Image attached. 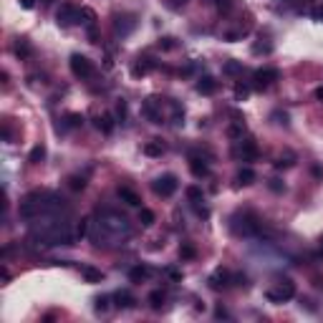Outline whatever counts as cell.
I'll return each instance as SVG.
<instances>
[{"mask_svg":"<svg viewBox=\"0 0 323 323\" xmlns=\"http://www.w3.org/2000/svg\"><path fill=\"white\" fill-rule=\"evenodd\" d=\"M278 68H258L255 73H253V86L258 88V91H265V88H270L275 81H278Z\"/></svg>","mask_w":323,"mask_h":323,"instance_id":"cell-4","label":"cell"},{"mask_svg":"<svg viewBox=\"0 0 323 323\" xmlns=\"http://www.w3.org/2000/svg\"><path fill=\"white\" fill-rule=\"evenodd\" d=\"M43 159H45V147H43V144L33 147V149H30V154H28V162H30V164H40Z\"/></svg>","mask_w":323,"mask_h":323,"instance_id":"cell-20","label":"cell"},{"mask_svg":"<svg viewBox=\"0 0 323 323\" xmlns=\"http://www.w3.org/2000/svg\"><path fill=\"white\" fill-rule=\"evenodd\" d=\"M265 296H268L270 303H283V301H291V298L296 296V286H293V281L286 278V281L278 283V288H270Z\"/></svg>","mask_w":323,"mask_h":323,"instance_id":"cell-3","label":"cell"},{"mask_svg":"<svg viewBox=\"0 0 323 323\" xmlns=\"http://www.w3.org/2000/svg\"><path fill=\"white\" fill-rule=\"evenodd\" d=\"M144 154H147V157H162V154H164V144H162L159 139H152V142L144 144Z\"/></svg>","mask_w":323,"mask_h":323,"instance_id":"cell-18","label":"cell"},{"mask_svg":"<svg viewBox=\"0 0 323 323\" xmlns=\"http://www.w3.org/2000/svg\"><path fill=\"white\" fill-rule=\"evenodd\" d=\"M321 248H323V238H321Z\"/></svg>","mask_w":323,"mask_h":323,"instance_id":"cell-46","label":"cell"},{"mask_svg":"<svg viewBox=\"0 0 323 323\" xmlns=\"http://www.w3.org/2000/svg\"><path fill=\"white\" fill-rule=\"evenodd\" d=\"M164 298H167V296H164V291H152V293H149V306H152L154 311H159V308H162V303H164Z\"/></svg>","mask_w":323,"mask_h":323,"instance_id":"cell-23","label":"cell"},{"mask_svg":"<svg viewBox=\"0 0 323 323\" xmlns=\"http://www.w3.org/2000/svg\"><path fill=\"white\" fill-rule=\"evenodd\" d=\"M177 43H174V38H169V35H164V38H159V48L162 51H172Z\"/></svg>","mask_w":323,"mask_h":323,"instance_id":"cell-33","label":"cell"},{"mask_svg":"<svg viewBox=\"0 0 323 323\" xmlns=\"http://www.w3.org/2000/svg\"><path fill=\"white\" fill-rule=\"evenodd\" d=\"M56 23L61 28H68L73 23H81V10L73 5V3H63L58 10H56Z\"/></svg>","mask_w":323,"mask_h":323,"instance_id":"cell-2","label":"cell"},{"mask_svg":"<svg viewBox=\"0 0 323 323\" xmlns=\"http://www.w3.org/2000/svg\"><path fill=\"white\" fill-rule=\"evenodd\" d=\"M88 235V220H81L76 225V238H86Z\"/></svg>","mask_w":323,"mask_h":323,"instance_id":"cell-34","label":"cell"},{"mask_svg":"<svg viewBox=\"0 0 323 323\" xmlns=\"http://www.w3.org/2000/svg\"><path fill=\"white\" fill-rule=\"evenodd\" d=\"M152 68H154V63H152L149 58H139V61L131 66V76H134V78H142V76H147Z\"/></svg>","mask_w":323,"mask_h":323,"instance_id":"cell-12","label":"cell"},{"mask_svg":"<svg viewBox=\"0 0 323 323\" xmlns=\"http://www.w3.org/2000/svg\"><path fill=\"white\" fill-rule=\"evenodd\" d=\"M33 53V45L25 40V38H20L18 43H15V56H20V58H28Z\"/></svg>","mask_w":323,"mask_h":323,"instance_id":"cell-22","label":"cell"},{"mask_svg":"<svg viewBox=\"0 0 323 323\" xmlns=\"http://www.w3.org/2000/svg\"><path fill=\"white\" fill-rule=\"evenodd\" d=\"M164 273H167L172 281H182V270H177V268H167Z\"/></svg>","mask_w":323,"mask_h":323,"instance_id":"cell-38","label":"cell"},{"mask_svg":"<svg viewBox=\"0 0 323 323\" xmlns=\"http://www.w3.org/2000/svg\"><path fill=\"white\" fill-rule=\"evenodd\" d=\"M215 316H217V318H227V311H225V308H217Z\"/></svg>","mask_w":323,"mask_h":323,"instance_id":"cell-43","label":"cell"},{"mask_svg":"<svg viewBox=\"0 0 323 323\" xmlns=\"http://www.w3.org/2000/svg\"><path fill=\"white\" fill-rule=\"evenodd\" d=\"M187 0H172V8H179V5H184Z\"/></svg>","mask_w":323,"mask_h":323,"instance_id":"cell-45","label":"cell"},{"mask_svg":"<svg viewBox=\"0 0 323 323\" xmlns=\"http://www.w3.org/2000/svg\"><path fill=\"white\" fill-rule=\"evenodd\" d=\"M114 298H116V306H119V308H134V306H136V298H134L129 291H119Z\"/></svg>","mask_w":323,"mask_h":323,"instance_id":"cell-17","label":"cell"},{"mask_svg":"<svg viewBox=\"0 0 323 323\" xmlns=\"http://www.w3.org/2000/svg\"><path fill=\"white\" fill-rule=\"evenodd\" d=\"M81 275L86 278V283H101L104 281V273L99 268H94V265H83L81 268Z\"/></svg>","mask_w":323,"mask_h":323,"instance_id":"cell-16","label":"cell"},{"mask_svg":"<svg viewBox=\"0 0 323 323\" xmlns=\"http://www.w3.org/2000/svg\"><path fill=\"white\" fill-rule=\"evenodd\" d=\"M116 195H119V200H121V202H126L129 207H142V197H139L131 187H119V190H116Z\"/></svg>","mask_w":323,"mask_h":323,"instance_id":"cell-8","label":"cell"},{"mask_svg":"<svg viewBox=\"0 0 323 323\" xmlns=\"http://www.w3.org/2000/svg\"><path fill=\"white\" fill-rule=\"evenodd\" d=\"M136 28V18L134 15H116V33H121V35H126V33H131Z\"/></svg>","mask_w":323,"mask_h":323,"instance_id":"cell-10","label":"cell"},{"mask_svg":"<svg viewBox=\"0 0 323 323\" xmlns=\"http://www.w3.org/2000/svg\"><path fill=\"white\" fill-rule=\"evenodd\" d=\"M197 91H200V94H205V96H210V94H215V91H217V81H215L212 76H202V78L197 81Z\"/></svg>","mask_w":323,"mask_h":323,"instance_id":"cell-13","label":"cell"},{"mask_svg":"<svg viewBox=\"0 0 323 323\" xmlns=\"http://www.w3.org/2000/svg\"><path fill=\"white\" fill-rule=\"evenodd\" d=\"M316 20H323V5H318V8H313V13H311Z\"/></svg>","mask_w":323,"mask_h":323,"instance_id":"cell-41","label":"cell"},{"mask_svg":"<svg viewBox=\"0 0 323 323\" xmlns=\"http://www.w3.org/2000/svg\"><path fill=\"white\" fill-rule=\"evenodd\" d=\"M20 5H23V8H25V10H30V8H33V5H35V0H20Z\"/></svg>","mask_w":323,"mask_h":323,"instance_id":"cell-42","label":"cell"},{"mask_svg":"<svg viewBox=\"0 0 323 323\" xmlns=\"http://www.w3.org/2000/svg\"><path fill=\"white\" fill-rule=\"evenodd\" d=\"M243 134H245V124H243V121H235V124L227 129V136H230V139H243Z\"/></svg>","mask_w":323,"mask_h":323,"instance_id":"cell-24","label":"cell"},{"mask_svg":"<svg viewBox=\"0 0 323 323\" xmlns=\"http://www.w3.org/2000/svg\"><path fill=\"white\" fill-rule=\"evenodd\" d=\"M248 96H250V86H243V83H238V86H235V99H238V101H245Z\"/></svg>","mask_w":323,"mask_h":323,"instance_id":"cell-31","label":"cell"},{"mask_svg":"<svg viewBox=\"0 0 323 323\" xmlns=\"http://www.w3.org/2000/svg\"><path fill=\"white\" fill-rule=\"evenodd\" d=\"M253 182H255V172H253L250 167H243V169L238 172V184H245V187H248V184H253Z\"/></svg>","mask_w":323,"mask_h":323,"instance_id":"cell-21","label":"cell"},{"mask_svg":"<svg viewBox=\"0 0 323 323\" xmlns=\"http://www.w3.org/2000/svg\"><path fill=\"white\" fill-rule=\"evenodd\" d=\"M114 116H116V121H126V101H119V104H116Z\"/></svg>","mask_w":323,"mask_h":323,"instance_id":"cell-32","label":"cell"},{"mask_svg":"<svg viewBox=\"0 0 323 323\" xmlns=\"http://www.w3.org/2000/svg\"><path fill=\"white\" fill-rule=\"evenodd\" d=\"M177 187H179V182H177L174 174H162V177L154 179V184H152L154 195H159V197H172V195L177 192Z\"/></svg>","mask_w":323,"mask_h":323,"instance_id":"cell-5","label":"cell"},{"mask_svg":"<svg viewBox=\"0 0 323 323\" xmlns=\"http://www.w3.org/2000/svg\"><path fill=\"white\" fill-rule=\"evenodd\" d=\"M83 126V114H66L63 124H58V131H68V129H81Z\"/></svg>","mask_w":323,"mask_h":323,"instance_id":"cell-9","label":"cell"},{"mask_svg":"<svg viewBox=\"0 0 323 323\" xmlns=\"http://www.w3.org/2000/svg\"><path fill=\"white\" fill-rule=\"evenodd\" d=\"M291 164H293L291 159H283V157H281V159L275 162V169H286V167H291Z\"/></svg>","mask_w":323,"mask_h":323,"instance_id":"cell-39","label":"cell"},{"mask_svg":"<svg viewBox=\"0 0 323 323\" xmlns=\"http://www.w3.org/2000/svg\"><path fill=\"white\" fill-rule=\"evenodd\" d=\"M195 255H197L195 245H190V243H182V245H179V258H182V260H192Z\"/></svg>","mask_w":323,"mask_h":323,"instance_id":"cell-26","label":"cell"},{"mask_svg":"<svg viewBox=\"0 0 323 323\" xmlns=\"http://www.w3.org/2000/svg\"><path fill=\"white\" fill-rule=\"evenodd\" d=\"M68 66H71V73L76 78H91L94 76V61L86 58V56H81V53H73L71 61H68Z\"/></svg>","mask_w":323,"mask_h":323,"instance_id":"cell-1","label":"cell"},{"mask_svg":"<svg viewBox=\"0 0 323 323\" xmlns=\"http://www.w3.org/2000/svg\"><path fill=\"white\" fill-rule=\"evenodd\" d=\"M139 222H142L144 227H152V225H154V212L147 210V207H142V210H139Z\"/></svg>","mask_w":323,"mask_h":323,"instance_id":"cell-25","label":"cell"},{"mask_svg":"<svg viewBox=\"0 0 323 323\" xmlns=\"http://www.w3.org/2000/svg\"><path fill=\"white\" fill-rule=\"evenodd\" d=\"M187 200H190V202H202V190H200L197 184H190V187H187Z\"/></svg>","mask_w":323,"mask_h":323,"instance_id":"cell-29","label":"cell"},{"mask_svg":"<svg viewBox=\"0 0 323 323\" xmlns=\"http://www.w3.org/2000/svg\"><path fill=\"white\" fill-rule=\"evenodd\" d=\"M142 116L149 119L152 124H162V114H159V99L157 96H149L144 104H142Z\"/></svg>","mask_w":323,"mask_h":323,"instance_id":"cell-6","label":"cell"},{"mask_svg":"<svg viewBox=\"0 0 323 323\" xmlns=\"http://www.w3.org/2000/svg\"><path fill=\"white\" fill-rule=\"evenodd\" d=\"M316 99H318V101H323V86H318V88H316Z\"/></svg>","mask_w":323,"mask_h":323,"instance_id":"cell-44","label":"cell"},{"mask_svg":"<svg viewBox=\"0 0 323 323\" xmlns=\"http://www.w3.org/2000/svg\"><path fill=\"white\" fill-rule=\"evenodd\" d=\"M230 281H233V275H230L227 270H222V268H220V270H215V273L210 275V281H207V283H210V288H212V291H220V288H227V286H230Z\"/></svg>","mask_w":323,"mask_h":323,"instance_id":"cell-7","label":"cell"},{"mask_svg":"<svg viewBox=\"0 0 323 323\" xmlns=\"http://www.w3.org/2000/svg\"><path fill=\"white\" fill-rule=\"evenodd\" d=\"M245 35H248V28H238V30H230V33H225V40L235 43V40H240V38H245Z\"/></svg>","mask_w":323,"mask_h":323,"instance_id":"cell-30","label":"cell"},{"mask_svg":"<svg viewBox=\"0 0 323 323\" xmlns=\"http://www.w3.org/2000/svg\"><path fill=\"white\" fill-rule=\"evenodd\" d=\"M222 71H225L227 76H235V73L243 71V63H240V61H227V63L222 66Z\"/></svg>","mask_w":323,"mask_h":323,"instance_id":"cell-28","label":"cell"},{"mask_svg":"<svg viewBox=\"0 0 323 323\" xmlns=\"http://www.w3.org/2000/svg\"><path fill=\"white\" fill-rule=\"evenodd\" d=\"M240 154H243V159H255L258 157V144H255V139H240Z\"/></svg>","mask_w":323,"mask_h":323,"instance_id":"cell-11","label":"cell"},{"mask_svg":"<svg viewBox=\"0 0 323 323\" xmlns=\"http://www.w3.org/2000/svg\"><path fill=\"white\" fill-rule=\"evenodd\" d=\"M268 187H270L273 192H278V195H281V192H286V184H283L281 179H270V182H268Z\"/></svg>","mask_w":323,"mask_h":323,"instance_id":"cell-35","label":"cell"},{"mask_svg":"<svg viewBox=\"0 0 323 323\" xmlns=\"http://www.w3.org/2000/svg\"><path fill=\"white\" fill-rule=\"evenodd\" d=\"M68 187H71L73 192H78V190H86V177H78V174L68 177Z\"/></svg>","mask_w":323,"mask_h":323,"instance_id":"cell-27","label":"cell"},{"mask_svg":"<svg viewBox=\"0 0 323 323\" xmlns=\"http://www.w3.org/2000/svg\"><path fill=\"white\" fill-rule=\"evenodd\" d=\"M116 116H111V114H101V116H96V129L99 131H104V134H111L114 131V121Z\"/></svg>","mask_w":323,"mask_h":323,"instance_id":"cell-14","label":"cell"},{"mask_svg":"<svg viewBox=\"0 0 323 323\" xmlns=\"http://www.w3.org/2000/svg\"><path fill=\"white\" fill-rule=\"evenodd\" d=\"M106 308H109V298H106V296H101V298H96V311H99V313H104Z\"/></svg>","mask_w":323,"mask_h":323,"instance_id":"cell-37","label":"cell"},{"mask_svg":"<svg viewBox=\"0 0 323 323\" xmlns=\"http://www.w3.org/2000/svg\"><path fill=\"white\" fill-rule=\"evenodd\" d=\"M190 172H192L195 177H207V174H210V167H207V162H205V159L192 157V159H190Z\"/></svg>","mask_w":323,"mask_h":323,"instance_id":"cell-15","label":"cell"},{"mask_svg":"<svg viewBox=\"0 0 323 323\" xmlns=\"http://www.w3.org/2000/svg\"><path fill=\"white\" fill-rule=\"evenodd\" d=\"M273 119H278L275 124H288V114H273Z\"/></svg>","mask_w":323,"mask_h":323,"instance_id":"cell-40","label":"cell"},{"mask_svg":"<svg viewBox=\"0 0 323 323\" xmlns=\"http://www.w3.org/2000/svg\"><path fill=\"white\" fill-rule=\"evenodd\" d=\"M215 8H217L220 13H227V10L233 8V0H215Z\"/></svg>","mask_w":323,"mask_h":323,"instance_id":"cell-36","label":"cell"},{"mask_svg":"<svg viewBox=\"0 0 323 323\" xmlns=\"http://www.w3.org/2000/svg\"><path fill=\"white\" fill-rule=\"evenodd\" d=\"M149 273H152V270H149L147 265H134V268L129 270V281H131V283H142L144 278H149Z\"/></svg>","mask_w":323,"mask_h":323,"instance_id":"cell-19","label":"cell"}]
</instances>
